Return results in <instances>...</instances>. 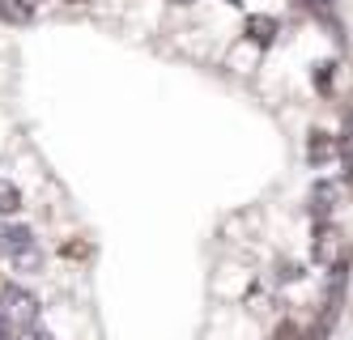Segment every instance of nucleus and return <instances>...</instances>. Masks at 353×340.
Instances as JSON below:
<instances>
[{
	"label": "nucleus",
	"instance_id": "1",
	"mask_svg": "<svg viewBox=\"0 0 353 340\" xmlns=\"http://www.w3.org/2000/svg\"><path fill=\"white\" fill-rule=\"evenodd\" d=\"M0 310L26 332L30 323H39V298L30 290H21V285H5V294H0Z\"/></svg>",
	"mask_w": 353,
	"mask_h": 340
},
{
	"label": "nucleus",
	"instance_id": "2",
	"mask_svg": "<svg viewBox=\"0 0 353 340\" xmlns=\"http://www.w3.org/2000/svg\"><path fill=\"white\" fill-rule=\"evenodd\" d=\"M315 259H319V264H327V268H332V264H341V259H345L341 230H336L332 221H319V226H315Z\"/></svg>",
	"mask_w": 353,
	"mask_h": 340
},
{
	"label": "nucleus",
	"instance_id": "3",
	"mask_svg": "<svg viewBox=\"0 0 353 340\" xmlns=\"http://www.w3.org/2000/svg\"><path fill=\"white\" fill-rule=\"evenodd\" d=\"M341 208V188L332 179H323V183H315V192H311V213H315V221H327Z\"/></svg>",
	"mask_w": 353,
	"mask_h": 340
},
{
	"label": "nucleus",
	"instance_id": "4",
	"mask_svg": "<svg viewBox=\"0 0 353 340\" xmlns=\"http://www.w3.org/2000/svg\"><path fill=\"white\" fill-rule=\"evenodd\" d=\"M26 247H34V234L26 226H0V251H5L9 259L17 251H26Z\"/></svg>",
	"mask_w": 353,
	"mask_h": 340
},
{
	"label": "nucleus",
	"instance_id": "5",
	"mask_svg": "<svg viewBox=\"0 0 353 340\" xmlns=\"http://www.w3.org/2000/svg\"><path fill=\"white\" fill-rule=\"evenodd\" d=\"M34 13H39V0H0V17L9 26H26L34 21Z\"/></svg>",
	"mask_w": 353,
	"mask_h": 340
},
{
	"label": "nucleus",
	"instance_id": "6",
	"mask_svg": "<svg viewBox=\"0 0 353 340\" xmlns=\"http://www.w3.org/2000/svg\"><path fill=\"white\" fill-rule=\"evenodd\" d=\"M247 39L256 43V47H272V39H276V17H247Z\"/></svg>",
	"mask_w": 353,
	"mask_h": 340
},
{
	"label": "nucleus",
	"instance_id": "7",
	"mask_svg": "<svg viewBox=\"0 0 353 340\" xmlns=\"http://www.w3.org/2000/svg\"><path fill=\"white\" fill-rule=\"evenodd\" d=\"M17 208H21V192L13 188L9 179H0V217H13Z\"/></svg>",
	"mask_w": 353,
	"mask_h": 340
},
{
	"label": "nucleus",
	"instance_id": "8",
	"mask_svg": "<svg viewBox=\"0 0 353 340\" xmlns=\"http://www.w3.org/2000/svg\"><path fill=\"white\" fill-rule=\"evenodd\" d=\"M336 153V137L327 132H311V162H327Z\"/></svg>",
	"mask_w": 353,
	"mask_h": 340
},
{
	"label": "nucleus",
	"instance_id": "9",
	"mask_svg": "<svg viewBox=\"0 0 353 340\" xmlns=\"http://www.w3.org/2000/svg\"><path fill=\"white\" fill-rule=\"evenodd\" d=\"M13 268H17V272H39V268H43V251H39V243L26 247V251H17V255H13Z\"/></svg>",
	"mask_w": 353,
	"mask_h": 340
},
{
	"label": "nucleus",
	"instance_id": "10",
	"mask_svg": "<svg viewBox=\"0 0 353 340\" xmlns=\"http://www.w3.org/2000/svg\"><path fill=\"white\" fill-rule=\"evenodd\" d=\"M272 340H298V328L294 323H281V328H276V336Z\"/></svg>",
	"mask_w": 353,
	"mask_h": 340
},
{
	"label": "nucleus",
	"instance_id": "11",
	"mask_svg": "<svg viewBox=\"0 0 353 340\" xmlns=\"http://www.w3.org/2000/svg\"><path fill=\"white\" fill-rule=\"evenodd\" d=\"M26 332H30V340H52V332H47V328H43V323H30V328H26Z\"/></svg>",
	"mask_w": 353,
	"mask_h": 340
},
{
	"label": "nucleus",
	"instance_id": "12",
	"mask_svg": "<svg viewBox=\"0 0 353 340\" xmlns=\"http://www.w3.org/2000/svg\"><path fill=\"white\" fill-rule=\"evenodd\" d=\"M64 5H85V0H64Z\"/></svg>",
	"mask_w": 353,
	"mask_h": 340
},
{
	"label": "nucleus",
	"instance_id": "13",
	"mask_svg": "<svg viewBox=\"0 0 353 340\" xmlns=\"http://www.w3.org/2000/svg\"><path fill=\"white\" fill-rule=\"evenodd\" d=\"M230 5H239V0H230Z\"/></svg>",
	"mask_w": 353,
	"mask_h": 340
}]
</instances>
